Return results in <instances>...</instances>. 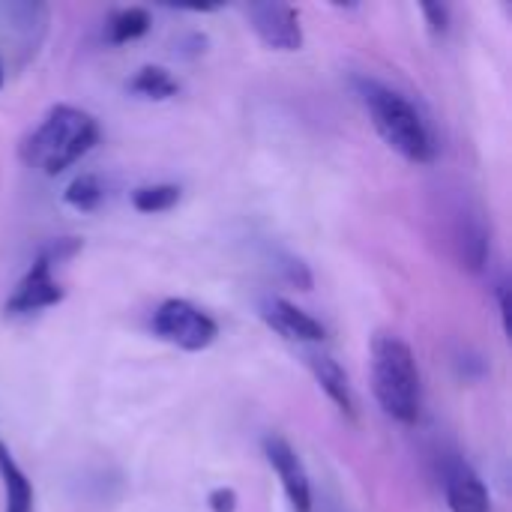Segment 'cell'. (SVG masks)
I'll use <instances>...</instances> for the list:
<instances>
[{"mask_svg": "<svg viewBox=\"0 0 512 512\" xmlns=\"http://www.w3.org/2000/svg\"><path fill=\"white\" fill-rule=\"evenodd\" d=\"M99 138L96 120L72 105H54L42 123L24 138L21 159L33 168H42V174L57 177L69 165H75Z\"/></svg>", "mask_w": 512, "mask_h": 512, "instance_id": "1", "label": "cell"}, {"mask_svg": "<svg viewBox=\"0 0 512 512\" xmlns=\"http://www.w3.org/2000/svg\"><path fill=\"white\" fill-rule=\"evenodd\" d=\"M360 99L372 117V126L384 138L390 150H396L408 162H432L435 159V138L423 123L420 111L393 87L378 84L372 78H360Z\"/></svg>", "mask_w": 512, "mask_h": 512, "instance_id": "2", "label": "cell"}, {"mask_svg": "<svg viewBox=\"0 0 512 512\" xmlns=\"http://www.w3.org/2000/svg\"><path fill=\"white\" fill-rule=\"evenodd\" d=\"M372 390L387 417L414 426L420 420L423 387L414 351L399 336H375L372 342Z\"/></svg>", "mask_w": 512, "mask_h": 512, "instance_id": "3", "label": "cell"}, {"mask_svg": "<svg viewBox=\"0 0 512 512\" xmlns=\"http://www.w3.org/2000/svg\"><path fill=\"white\" fill-rule=\"evenodd\" d=\"M48 6L30 0H3L0 3V69H21L27 60L36 57L39 45L48 33Z\"/></svg>", "mask_w": 512, "mask_h": 512, "instance_id": "4", "label": "cell"}, {"mask_svg": "<svg viewBox=\"0 0 512 512\" xmlns=\"http://www.w3.org/2000/svg\"><path fill=\"white\" fill-rule=\"evenodd\" d=\"M78 249H81V240H75V237H66V240L51 243L36 258V264L27 270V276L15 285L12 297L6 300V315H33L39 309L57 306L63 300V288L51 276V267L57 261H63V258H72Z\"/></svg>", "mask_w": 512, "mask_h": 512, "instance_id": "5", "label": "cell"}, {"mask_svg": "<svg viewBox=\"0 0 512 512\" xmlns=\"http://www.w3.org/2000/svg\"><path fill=\"white\" fill-rule=\"evenodd\" d=\"M153 333L180 351H204L216 342L219 327L189 300H165L153 312Z\"/></svg>", "mask_w": 512, "mask_h": 512, "instance_id": "6", "label": "cell"}, {"mask_svg": "<svg viewBox=\"0 0 512 512\" xmlns=\"http://www.w3.org/2000/svg\"><path fill=\"white\" fill-rule=\"evenodd\" d=\"M249 24L258 33V39L273 51H300L303 48V27L294 6L279 0L249 3L246 6Z\"/></svg>", "mask_w": 512, "mask_h": 512, "instance_id": "7", "label": "cell"}, {"mask_svg": "<svg viewBox=\"0 0 512 512\" xmlns=\"http://www.w3.org/2000/svg\"><path fill=\"white\" fill-rule=\"evenodd\" d=\"M264 456H267L270 468L279 474L291 510L312 512V483H309V474H306V468H303L297 450H294L285 438L267 435V438H264Z\"/></svg>", "mask_w": 512, "mask_h": 512, "instance_id": "8", "label": "cell"}, {"mask_svg": "<svg viewBox=\"0 0 512 512\" xmlns=\"http://www.w3.org/2000/svg\"><path fill=\"white\" fill-rule=\"evenodd\" d=\"M264 318H267V324L273 330H279L285 339H294V342H321L327 336V330H324L321 321H315L309 312L297 309L294 303H288L282 297L267 300Z\"/></svg>", "mask_w": 512, "mask_h": 512, "instance_id": "9", "label": "cell"}, {"mask_svg": "<svg viewBox=\"0 0 512 512\" xmlns=\"http://www.w3.org/2000/svg\"><path fill=\"white\" fill-rule=\"evenodd\" d=\"M447 504L453 512H489V492L468 462H453L447 471Z\"/></svg>", "mask_w": 512, "mask_h": 512, "instance_id": "10", "label": "cell"}, {"mask_svg": "<svg viewBox=\"0 0 512 512\" xmlns=\"http://www.w3.org/2000/svg\"><path fill=\"white\" fill-rule=\"evenodd\" d=\"M309 369L315 372V381L321 384V390L330 396V402L345 414V417H357V399H354V390H351V381L345 375V369L327 357V354H309Z\"/></svg>", "mask_w": 512, "mask_h": 512, "instance_id": "11", "label": "cell"}, {"mask_svg": "<svg viewBox=\"0 0 512 512\" xmlns=\"http://www.w3.org/2000/svg\"><path fill=\"white\" fill-rule=\"evenodd\" d=\"M0 483H3L6 512H33V486L27 474L18 468V462L9 456V447L3 441H0Z\"/></svg>", "mask_w": 512, "mask_h": 512, "instance_id": "12", "label": "cell"}, {"mask_svg": "<svg viewBox=\"0 0 512 512\" xmlns=\"http://www.w3.org/2000/svg\"><path fill=\"white\" fill-rule=\"evenodd\" d=\"M105 30H108V42H114V45L132 42V39H138V36H144V33L150 30V12L141 9V6L117 9V12L108 18Z\"/></svg>", "mask_w": 512, "mask_h": 512, "instance_id": "13", "label": "cell"}, {"mask_svg": "<svg viewBox=\"0 0 512 512\" xmlns=\"http://www.w3.org/2000/svg\"><path fill=\"white\" fill-rule=\"evenodd\" d=\"M129 90L144 96V99H171L177 93V81L171 78L168 69L162 66H144L132 81H129Z\"/></svg>", "mask_w": 512, "mask_h": 512, "instance_id": "14", "label": "cell"}, {"mask_svg": "<svg viewBox=\"0 0 512 512\" xmlns=\"http://www.w3.org/2000/svg\"><path fill=\"white\" fill-rule=\"evenodd\" d=\"M180 201V186L171 183H156V186H141L132 192V207L138 213H165Z\"/></svg>", "mask_w": 512, "mask_h": 512, "instance_id": "15", "label": "cell"}, {"mask_svg": "<svg viewBox=\"0 0 512 512\" xmlns=\"http://www.w3.org/2000/svg\"><path fill=\"white\" fill-rule=\"evenodd\" d=\"M102 195H105V189H102V183H99L96 174H78V177L66 186L63 201H66L69 207L81 210V213H90V210L99 207Z\"/></svg>", "mask_w": 512, "mask_h": 512, "instance_id": "16", "label": "cell"}, {"mask_svg": "<svg viewBox=\"0 0 512 512\" xmlns=\"http://www.w3.org/2000/svg\"><path fill=\"white\" fill-rule=\"evenodd\" d=\"M462 261L468 270H483L486 264V255H489V234L486 228L477 222V219H465V228H462Z\"/></svg>", "mask_w": 512, "mask_h": 512, "instance_id": "17", "label": "cell"}, {"mask_svg": "<svg viewBox=\"0 0 512 512\" xmlns=\"http://www.w3.org/2000/svg\"><path fill=\"white\" fill-rule=\"evenodd\" d=\"M423 15H426L429 30H432L435 36H444V33L450 30V9H447L444 3H426V6H423Z\"/></svg>", "mask_w": 512, "mask_h": 512, "instance_id": "18", "label": "cell"}, {"mask_svg": "<svg viewBox=\"0 0 512 512\" xmlns=\"http://www.w3.org/2000/svg\"><path fill=\"white\" fill-rule=\"evenodd\" d=\"M207 504H210V512H237V492L234 489H213Z\"/></svg>", "mask_w": 512, "mask_h": 512, "instance_id": "19", "label": "cell"}, {"mask_svg": "<svg viewBox=\"0 0 512 512\" xmlns=\"http://www.w3.org/2000/svg\"><path fill=\"white\" fill-rule=\"evenodd\" d=\"M495 294H498V306H501V318H504V330H510V288H507V282H498V288H495Z\"/></svg>", "mask_w": 512, "mask_h": 512, "instance_id": "20", "label": "cell"}]
</instances>
